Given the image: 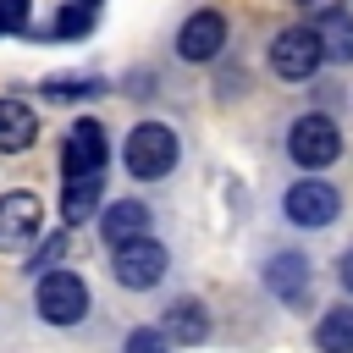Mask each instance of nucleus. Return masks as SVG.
<instances>
[{
  "label": "nucleus",
  "instance_id": "nucleus-22",
  "mask_svg": "<svg viewBox=\"0 0 353 353\" xmlns=\"http://www.w3.org/2000/svg\"><path fill=\"white\" fill-rule=\"evenodd\" d=\"M298 6H303V11H320V17H331V11H336V0H298Z\"/></svg>",
  "mask_w": 353,
  "mask_h": 353
},
{
  "label": "nucleus",
  "instance_id": "nucleus-21",
  "mask_svg": "<svg viewBox=\"0 0 353 353\" xmlns=\"http://www.w3.org/2000/svg\"><path fill=\"white\" fill-rule=\"evenodd\" d=\"M336 276H342V287H347V292H353V248H347V254H342V265H336Z\"/></svg>",
  "mask_w": 353,
  "mask_h": 353
},
{
  "label": "nucleus",
  "instance_id": "nucleus-4",
  "mask_svg": "<svg viewBox=\"0 0 353 353\" xmlns=\"http://www.w3.org/2000/svg\"><path fill=\"white\" fill-rule=\"evenodd\" d=\"M39 314H44L50 325H77V320L88 314V287H83V276H72V270H44V276H39Z\"/></svg>",
  "mask_w": 353,
  "mask_h": 353
},
{
  "label": "nucleus",
  "instance_id": "nucleus-16",
  "mask_svg": "<svg viewBox=\"0 0 353 353\" xmlns=\"http://www.w3.org/2000/svg\"><path fill=\"white\" fill-rule=\"evenodd\" d=\"M320 44H325L331 61H353V17L347 11H331L320 22Z\"/></svg>",
  "mask_w": 353,
  "mask_h": 353
},
{
  "label": "nucleus",
  "instance_id": "nucleus-1",
  "mask_svg": "<svg viewBox=\"0 0 353 353\" xmlns=\"http://www.w3.org/2000/svg\"><path fill=\"white\" fill-rule=\"evenodd\" d=\"M121 160H127V171H132L138 182H154V176H165V171L176 165V132H171L165 121H138V127L127 132Z\"/></svg>",
  "mask_w": 353,
  "mask_h": 353
},
{
  "label": "nucleus",
  "instance_id": "nucleus-17",
  "mask_svg": "<svg viewBox=\"0 0 353 353\" xmlns=\"http://www.w3.org/2000/svg\"><path fill=\"white\" fill-rule=\"evenodd\" d=\"M88 28H94V11H88L83 0H77V6H66V11L55 17V28H50V33H61V39H72V33H88Z\"/></svg>",
  "mask_w": 353,
  "mask_h": 353
},
{
  "label": "nucleus",
  "instance_id": "nucleus-9",
  "mask_svg": "<svg viewBox=\"0 0 353 353\" xmlns=\"http://www.w3.org/2000/svg\"><path fill=\"white\" fill-rule=\"evenodd\" d=\"M221 44H226V17L221 11H193L182 22V33H176V55L182 61H215Z\"/></svg>",
  "mask_w": 353,
  "mask_h": 353
},
{
  "label": "nucleus",
  "instance_id": "nucleus-18",
  "mask_svg": "<svg viewBox=\"0 0 353 353\" xmlns=\"http://www.w3.org/2000/svg\"><path fill=\"white\" fill-rule=\"evenodd\" d=\"M44 88L50 99H83V94H99V77H50Z\"/></svg>",
  "mask_w": 353,
  "mask_h": 353
},
{
  "label": "nucleus",
  "instance_id": "nucleus-11",
  "mask_svg": "<svg viewBox=\"0 0 353 353\" xmlns=\"http://www.w3.org/2000/svg\"><path fill=\"white\" fill-rule=\"evenodd\" d=\"M99 232H105V243H110V248L138 243V237H149V210H143L138 199H121V204H110V210H105Z\"/></svg>",
  "mask_w": 353,
  "mask_h": 353
},
{
  "label": "nucleus",
  "instance_id": "nucleus-6",
  "mask_svg": "<svg viewBox=\"0 0 353 353\" xmlns=\"http://www.w3.org/2000/svg\"><path fill=\"white\" fill-rule=\"evenodd\" d=\"M116 281L121 287H132V292H143V287H154L160 276H165V248L154 243V237H138V243H121L116 248Z\"/></svg>",
  "mask_w": 353,
  "mask_h": 353
},
{
  "label": "nucleus",
  "instance_id": "nucleus-5",
  "mask_svg": "<svg viewBox=\"0 0 353 353\" xmlns=\"http://www.w3.org/2000/svg\"><path fill=\"white\" fill-rule=\"evenodd\" d=\"M281 210H287V221H292V226H331V221H336V210H342V199H336V188H331V182L303 176V182H292V188H287Z\"/></svg>",
  "mask_w": 353,
  "mask_h": 353
},
{
  "label": "nucleus",
  "instance_id": "nucleus-2",
  "mask_svg": "<svg viewBox=\"0 0 353 353\" xmlns=\"http://www.w3.org/2000/svg\"><path fill=\"white\" fill-rule=\"evenodd\" d=\"M287 149H292V160H298L303 171H320V165H331V160L342 154V132H336V121H331V116L309 110V116H298V121H292Z\"/></svg>",
  "mask_w": 353,
  "mask_h": 353
},
{
  "label": "nucleus",
  "instance_id": "nucleus-12",
  "mask_svg": "<svg viewBox=\"0 0 353 353\" xmlns=\"http://www.w3.org/2000/svg\"><path fill=\"white\" fill-rule=\"evenodd\" d=\"M171 342H182V347H193V342H204L210 336V314H204V303L199 298H176L171 309H165V325H160Z\"/></svg>",
  "mask_w": 353,
  "mask_h": 353
},
{
  "label": "nucleus",
  "instance_id": "nucleus-20",
  "mask_svg": "<svg viewBox=\"0 0 353 353\" xmlns=\"http://www.w3.org/2000/svg\"><path fill=\"white\" fill-rule=\"evenodd\" d=\"M61 254H66V237H50V243H44V248H39V259H33V270H39V276H44V265H55V259H61Z\"/></svg>",
  "mask_w": 353,
  "mask_h": 353
},
{
  "label": "nucleus",
  "instance_id": "nucleus-8",
  "mask_svg": "<svg viewBox=\"0 0 353 353\" xmlns=\"http://www.w3.org/2000/svg\"><path fill=\"white\" fill-rule=\"evenodd\" d=\"M39 226H44V204L33 193H0V248L33 243Z\"/></svg>",
  "mask_w": 353,
  "mask_h": 353
},
{
  "label": "nucleus",
  "instance_id": "nucleus-7",
  "mask_svg": "<svg viewBox=\"0 0 353 353\" xmlns=\"http://www.w3.org/2000/svg\"><path fill=\"white\" fill-rule=\"evenodd\" d=\"M61 171L66 176H99L105 171V127L99 121H72L66 149H61Z\"/></svg>",
  "mask_w": 353,
  "mask_h": 353
},
{
  "label": "nucleus",
  "instance_id": "nucleus-15",
  "mask_svg": "<svg viewBox=\"0 0 353 353\" xmlns=\"http://www.w3.org/2000/svg\"><path fill=\"white\" fill-rule=\"evenodd\" d=\"M94 204H99V176H66V193H61V215H66V226H72V221H88Z\"/></svg>",
  "mask_w": 353,
  "mask_h": 353
},
{
  "label": "nucleus",
  "instance_id": "nucleus-13",
  "mask_svg": "<svg viewBox=\"0 0 353 353\" xmlns=\"http://www.w3.org/2000/svg\"><path fill=\"white\" fill-rule=\"evenodd\" d=\"M33 138H39V116H33L22 99H0V149L17 154V149H28Z\"/></svg>",
  "mask_w": 353,
  "mask_h": 353
},
{
  "label": "nucleus",
  "instance_id": "nucleus-14",
  "mask_svg": "<svg viewBox=\"0 0 353 353\" xmlns=\"http://www.w3.org/2000/svg\"><path fill=\"white\" fill-rule=\"evenodd\" d=\"M314 347H320V353H353V309H347V303H336V309L320 314Z\"/></svg>",
  "mask_w": 353,
  "mask_h": 353
},
{
  "label": "nucleus",
  "instance_id": "nucleus-10",
  "mask_svg": "<svg viewBox=\"0 0 353 353\" xmlns=\"http://www.w3.org/2000/svg\"><path fill=\"white\" fill-rule=\"evenodd\" d=\"M265 287L276 298H287V303H303L309 298V259L303 254H276L265 265Z\"/></svg>",
  "mask_w": 353,
  "mask_h": 353
},
{
  "label": "nucleus",
  "instance_id": "nucleus-3",
  "mask_svg": "<svg viewBox=\"0 0 353 353\" xmlns=\"http://www.w3.org/2000/svg\"><path fill=\"white\" fill-rule=\"evenodd\" d=\"M320 61H325L320 28H281L276 44H270V66H276V77H287V83H303Z\"/></svg>",
  "mask_w": 353,
  "mask_h": 353
},
{
  "label": "nucleus",
  "instance_id": "nucleus-19",
  "mask_svg": "<svg viewBox=\"0 0 353 353\" xmlns=\"http://www.w3.org/2000/svg\"><path fill=\"white\" fill-rule=\"evenodd\" d=\"M165 347H171V336H165V331H154V325H138V331L127 336V347H121V353H165Z\"/></svg>",
  "mask_w": 353,
  "mask_h": 353
}]
</instances>
